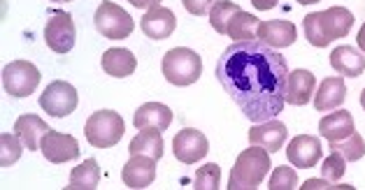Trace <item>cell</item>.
<instances>
[{"instance_id": "7402d4cb", "label": "cell", "mask_w": 365, "mask_h": 190, "mask_svg": "<svg viewBox=\"0 0 365 190\" xmlns=\"http://www.w3.org/2000/svg\"><path fill=\"white\" fill-rule=\"evenodd\" d=\"M51 128L47 123H44L40 116H35V114H24V116H19L16 119V123H14V132L19 134L21 137V142H24V147L26 149H31V151H35V149H40V142H42V137L47 134Z\"/></svg>"}, {"instance_id": "9a60e30c", "label": "cell", "mask_w": 365, "mask_h": 190, "mask_svg": "<svg viewBox=\"0 0 365 190\" xmlns=\"http://www.w3.org/2000/svg\"><path fill=\"white\" fill-rule=\"evenodd\" d=\"M256 40L268 44L272 49H287L296 42V26L291 21H261L256 28Z\"/></svg>"}, {"instance_id": "836d02e7", "label": "cell", "mask_w": 365, "mask_h": 190, "mask_svg": "<svg viewBox=\"0 0 365 190\" xmlns=\"http://www.w3.org/2000/svg\"><path fill=\"white\" fill-rule=\"evenodd\" d=\"M302 190H337V188H346V190H354V186H342V184H335V181H328V179H307L305 186H300Z\"/></svg>"}, {"instance_id": "8992f818", "label": "cell", "mask_w": 365, "mask_h": 190, "mask_svg": "<svg viewBox=\"0 0 365 190\" xmlns=\"http://www.w3.org/2000/svg\"><path fill=\"white\" fill-rule=\"evenodd\" d=\"M40 84V70L29 60H12L3 68V88L12 97H29Z\"/></svg>"}, {"instance_id": "7c38bea8", "label": "cell", "mask_w": 365, "mask_h": 190, "mask_svg": "<svg viewBox=\"0 0 365 190\" xmlns=\"http://www.w3.org/2000/svg\"><path fill=\"white\" fill-rule=\"evenodd\" d=\"M140 28L151 40H168L177 28V19L168 7L156 5V7H149L145 12V16H142V21H140Z\"/></svg>"}, {"instance_id": "83f0119b", "label": "cell", "mask_w": 365, "mask_h": 190, "mask_svg": "<svg viewBox=\"0 0 365 190\" xmlns=\"http://www.w3.org/2000/svg\"><path fill=\"white\" fill-rule=\"evenodd\" d=\"M24 142L16 132H3L0 134V165L3 167H10L14 165L16 160L21 158V151H24Z\"/></svg>"}, {"instance_id": "4dcf8cb0", "label": "cell", "mask_w": 365, "mask_h": 190, "mask_svg": "<svg viewBox=\"0 0 365 190\" xmlns=\"http://www.w3.org/2000/svg\"><path fill=\"white\" fill-rule=\"evenodd\" d=\"M302 31H305V38H307V42L309 44H314V47H328V40L326 38V33H324V28H322V21H319V12H312V14H307L305 19H302Z\"/></svg>"}, {"instance_id": "8d00e7d4", "label": "cell", "mask_w": 365, "mask_h": 190, "mask_svg": "<svg viewBox=\"0 0 365 190\" xmlns=\"http://www.w3.org/2000/svg\"><path fill=\"white\" fill-rule=\"evenodd\" d=\"M279 0H252V5L256 7V10H261V12H268L272 10L274 5H277Z\"/></svg>"}, {"instance_id": "44dd1931", "label": "cell", "mask_w": 365, "mask_h": 190, "mask_svg": "<svg viewBox=\"0 0 365 190\" xmlns=\"http://www.w3.org/2000/svg\"><path fill=\"white\" fill-rule=\"evenodd\" d=\"M101 65L105 70V75L123 79V77H130L133 72H135L138 60H135V56H133L128 49L114 47V49H108V51L103 53Z\"/></svg>"}, {"instance_id": "cb8c5ba5", "label": "cell", "mask_w": 365, "mask_h": 190, "mask_svg": "<svg viewBox=\"0 0 365 190\" xmlns=\"http://www.w3.org/2000/svg\"><path fill=\"white\" fill-rule=\"evenodd\" d=\"M130 156H149L154 160L163 158V132L161 130H151L145 128L140 130L135 137L130 139Z\"/></svg>"}, {"instance_id": "ba28073f", "label": "cell", "mask_w": 365, "mask_h": 190, "mask_svg": "<svg viewBox=\"0 0 365 190\" xmlns=\"http://www.w3.org/2000/svg\"><path fill=\"white\" fill-rule=\"evenodd\" d=\"M75 38L77 31L73 16L63 10H56L49 16L47 26H44V42H47V47L56 53H68L75 47Z\"/></svg>"}, {"instance_id": "6da1fadb", "label": "cell", "mask_w": 365, "mask_h": 190, "mask_svg": "<svg viewBox=\"0 0 365 190\" xmlns=\"http://www.w3.org/2000/svg\"><path fill=\"white\" fill-rule=\"evenodd\" d=\"M215 75L252 123L274 119L287 105L289 65L261 40L233 42L217 60Z\"/></svg>"}, {"instance_id": "74e56055", "label": "cell", "mask_w": 365, "mask_h": 190, "mask_svg": "<svg viewBox=\"0 0 365 190\" xmlns=\"http://www.w3.org/2000/svg\"><path fill=\"white\" fill-rule=\"evenodd\" d=\"M356 42H359V47H361V51L365 53V23H363V28L359 31V38H356Z\"/></svg>"}, {"instance_id": "5bb4252c", "label": "cell", "mask_w": 365, "mask_h": 190, "mask_svg": "<svg viewBox=\"0 0 365 190\" xmlns=\"http://www.w3.org/2000/svg\"><path fill=\"white\" fill-rule=\"evenodd\" d=\"M121 179L128 188H149L156 179V160L149 156H130L121 169Z\"/></svg>"}, {"instance_id": "3957f363", "label": "cell", "mask_w": 365, "mask_h": 190, "mask_svg": "<svg viewBox=\"0 0 365 190\" xmlns=\"http://www.w3.org/2000/svg\"><path fill=\"white\" fill-rule=\"evenodd\" d=\"M163 77L173 86H191L202 75V58L193 49L175 47L163 56Z\"/></svg>"}, {"instance_id": "8fae6325", "label": "cell", "mask_w": 365, "mask_h": 190, "mask_svg": "<svg viewBox=\"0 0 365 190\" xmlns=\"http://www.w3.org/2000/svg\"><path fill=\"white\" fill-rule=\"evenodd\" d=\"M287 137H289L287 125L277 119L254 123V128L249 130V142L256 144V147H263L268 153H277L287 144Z\"/></svg>"}, {"instance_id": "603a6c76", "label": "cell", "mask_w": 365, "mask_h": 190, "mask_svg": "<svg viewBox=\"0 0 365 190\" xmlns=\"http://www.w3.org/2000/svg\"><path fill=\"white\" fill-rule=\"evenodd\" d=\"M331 65L342 77H361L365 72V56L354 47H337L331 53Z\"/></svg>"}, {"instance_id": "d590c367", "label": "cell", "mask_w": 365, "mask_h": 190, "mask_svg": "<svg viewBox=\"0 0 365 190\" xmlns=\"http://www.w3.org/2000/svg\"><path fill=\"white\" fill-rule=\"evenodd\" d=\"M133 7H138V10H149V7H156L161 5V0H128Z\"/></svg>"}, {"instance_id": "e575fe53", "label": "cell", "mask_w": 365, "mask_h": 190, "mask_svg": "<svg viewBox=\"0 0 365 190\" xmlns=\"http://www.w3.org/2000/svg\"><path fill=\"white\" fill-rule=\"evenodd\" d=\"M186 12H191L195 16H202V14H210L212 5L217 3V0H182Z\"/></svg>"}, {"instance_id": "f1b7e54d", "label": "cell", "mask_w": 365, "mask_h": 190, "mask_svg": "<svg viewBox=\"0 0 365 190\" xmlns=\"http://www.w3.org/2000/svg\"><path fill=\"white\" fill-rule=\"evenodd\" d=\"M331 151H340L346 158V162H354V160H361L365 156V142H363L361 134L354 130L346 139L331 142Z\"/></svg>"}, {"instance_id": "30bf717a", "label": "cell", "mask_w": 365, "mask_h": 190, "mask_svg": "<svg viewBox=\"0 0 365 190\" xmlns=\"http://www.w3.org/2000/svg\"><path fill=\"white\" fill-rule=\"evenodd\" d=\"M40 151L42 156L47 158L54 165H61V162L75 160L79 156V144L73 134H63L56 130H49L40 142Z\"/></svg>"}, {"instance_id": "7a4b0ae2", "label": "cell", "mask_w": 365, "mask_h": 190, "mask_svg": "<svg viewBox=\"0 0 365 190\" xmlns=\"http://www.w3.org/2000/svg\"><path fill=\"white\" fill-rule=\"evenodd\" d=\"M270 171V153L263 147L252 144V149L242 151L235 160V167L230 171L228 188L230 190H254L261 186V181Z\"/></svg>"}, {"instance_id": "d6986e66", "label": "cell", "mask_w": 365, "mask_h": 190, "mask_svg": "<svg viewBox=\"0 0 365 190\" xmlns=\"http://www.w3.org/2000/svg\"><path fill=\"white\" fill-rule=\"evenodd\" d=\"M354 130H356L354 128V116L346 110L331 112L328 116H324L322 123H319V132H322L324 139H328V144L346 139Z\"/></svg>"}, {"instance_id": "277c9868", "label": "cell", "mask_w": 365, "mask_h": 190, "mask_svg": "<svg viewBox=\"0 0 365 190\" xmlns=\"http://www.w3.org/2000/svg\"><path fill=\"white\" fill-rule=\"evenodd\" d=\"M123 132H126V123H123L121 116L112 110L93 112L86 119V125H84L86 139L96 149H110V147H114V144H119Z\"/></svg>"}, {"instance_id": "9c48e42d", "label": "cell", "mask_w": 365, "mask_h": 190, "mask_svg": "<svg viewBox=\"0 0 365 190\" xmlns=\"http://www.w3.org/2000/svg\"><path fill=\"white\" fill-rule=\"evenodd\" d=\"M210 151V142L200 130L186 128L180 130L173 139V153L177 160H182L184 165H193V162L202 160Z\"/></svg>"}, {"instance_id": "52a82bcc", "label": "cell", "mask_w": 365, "mask_h": 190, "mask_svg": "<svg viewBox=\"0 0 365 190\" xmlns=\"http://www.w3.org/2000/svg\"><path fill=\"white\" fill-rule=\"evenodd\" d=\"M77 90L68 81H51L40 95V107L54 119H66L77 110Z\"/></svg>"}, {"instance_id": "d4e9b609", "label": "cell", "mask_w": 365, "mask_h": 190, "mask_svg": "<svg viewBox=\"0 0 365 190\" xmlns=\"http://www.w3.org/2000/svg\"><path fill=\"white\" fill-rule=\"evenodd\" d=\"M98 181H101V167H98L96 158L84 160L82 165H77L70 174V190H93L98 188Z\"/></svg>"}, {"instance_id": "2e32d148", "label": "cell", "mask_w": 365, "mask_h": 190, "mask_svg": "<svg viewBox=\"0 0 365 190\" xmlns=\"http://www.w3.org/2000/svg\"><path fill=\"white\" fill-rule=\"evenodd\" d=\"M346 100V84L344 77H328L322 86L314 90V107L319 112H333Z\"/></svg>"}, {"instance_id": "60d3db41", "label": "cell", "mask_w": 365, "mask_h": 190, "mask_svg": "<svg viewBox=\"0 0 365 190\" xmlns=\"http://www.w3.org/2000/svg\"><path fill=\"white\" fill-rule=\"evenodd\" d=\"M49 3H70V0H49Z\"/></svg>"}, {"instance_id": "4316f807", "label": "cell", "mask_w": 365, "mask_h": 190, "mask_svg": "<svg viewBox=\"0 0 365 190\" xmlns=\"http://www.w3.org/2000/svg\"><path fill=\"white\" fill-rule=\"evenodd\" d=\"M240 12V5L237 3H230V0H217L210 10V26L215 28L219 35H226L228 33V21L233 19V14Z\"/></svg>"}, {"instance_id": "e0dca14e", "label": "cell", "mask_w": 365, "mask_h": 190, "mask_svg": "<svg viewBox=\"0 0 365 190\" xmlns=\"http://www.w3.org/2000/svg\"><path fill=\"white\" fill-rule=\"evenodd\" d=\"M133 123H135L138 130H145V128H151V130H168L173 123V112L170 107H165L161 102H147L142 105L140 110L133 116Z\"/></svg>"}, {"instance_id": "4fadbf2b", "label": "cell", "mask_w": 365, "mask_h": 190, "mask_svg": "<svg viewBox=\"0 0 365 190\" xmlns=\"http://www.w3.org/2000/svg\"><path fill=\"white\" fill-rule=\"evenodd\" d=\"M287 158L293 167L300 169H309L314 167L319 160H322V142L312 134H298L293 137L289 149H287Z\"/></svg>"}, {"instance_id": "ac0fdd59", "label": "cell", "mask_w": 365, "mask_h": 190, "mask_svg": "<svg viewBox=\"0 0 365 190\" xmlns=\"http://www.w3.org/2000/svg\"><path fill=\"white\" fill-rule=\"evenodd\" d=\"M317 90V77L309 70H293L289 72L287 81V102L302 107L309 102V97Z\"/></svg>"}, {"instance_id": "484cf974", "label": "cell", "mask_w": 365, "mask_h": 190, "mask_svg": "<svg viewBox=\"0 0 365 190\" xmlns=\"http://www.w3.org/2000/svg\"><path fill=\"white\" fill-rule=\"evenodd\" d=\"M258 21L254 14L242 12L240 10L237 14H233V19L228 21V38H233L235 42H245V40H256V28Z\"/></svg>"}, {"instance_id": "ab89813d", "label": "cell", "mask_w": 365, "mask_h": 190, "mask_svg": "<svg viewBox=\"0 0 365 190\" xmlns=\"http://www.w3.org/2000/svg\"><path fill=\"white\" fill-rule=\"evenodd\" d=\"M361 107L365 110V88H363V93H361Z\"/></svg>"}, {"instance_id": "f546056e", "label": "cell", "mask_w": 365, "mask_h": 190, "mask_svg": "<svg viewBox=\"0 0 365 190\" xmlns=\"http://www.w3.org/2000/svg\"><path fill=\"white\" fill-rule=\"evenodd\" d=\"M219 186H221V169L217 162H207V165L198 169V174L193 179L195 190H217Z\"/></svg>"}, {"instance_id": "1f68e13d", "label": "cell", "mask_w": 365, "mask_h": 190, "mask_svg": "<svg viewBox=\"0 0 365 190\" xmlns=\"http://www.w3.org/2000/svg\"><path fill=\"white\" fill-rule=\"evenodd\" d=\"M344 169H346V158L340 151H331L328 158L322 162V176L328 181H340L344 176Z\"/></svg>"}, {"instance_id": "d6a6232c", "label": "cell", "mask_w": 365, "mask_h": 190, "mask_svg": "<svg viewBox=\"0 0 365 190\" xmlns=\"http://www.w3.org/2000/svg\"><path fill=\"white\" fill-rule=\"evenodd\" d=\"M268 188L270 190H293V188H298V174H296V169L287 167V165H279L277 169L272 171Z\"/></svg>"}, {"instance_id": "f35d334b", "label": "cell", "mask_w": 365, "mask_h": 190, "mask_svg": "<svg viewBox=\"0 0 365 190\" xmlns=\"http://www.w3.org/2000/svg\"><path fill=\"white\" fill-rule=\"evenodd\" d=\"M300 5H312V3H319V0H298Z\"/></svg>"}, {"instance_id": "ffe728a7", "label": "cell", "mask_w": 365, "mask_h": 190, "mask_svg": "<svg viewBox=\"0 0 365 190\" xmlns=\"http://www.w3.org/2000/svg\"><path fill=\"white\" fill-rule=\"evenodd\" d=\"M319 21H322L326 38L333 42V40L344 38V35L351 31L354 14L346 10V7H331V10L319 12Z\"/></svg>"}, {"instance_id": "5b68a950", "label": "cell", "mask_w": 365, "mask_h": 190, "mask_svg": "<svg viewBox=\"0 0 365 190\" xmlns=\"http://www.w3.org/2000/svg\"><path fill=\"white\" fill-rule=\"evenodd\" d=\"M93 21H96L98 33L108 40H123L133 33V28H135L133 16L123 10V7L110 3V0H105V3L98 5Z\"/></svg>"}]
</instances>
